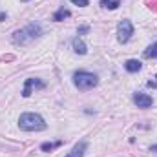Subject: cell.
<instances>
[{
	"instance_id": "6da1fadb",
	"label": "cell",
	"mask_w": 157,
	"mask_h": 157,
	"mask_svg": "<svg viewBox=\"0 0 157 157\" xmlns=\"http://www.w3.org/2000/svg\"><path fill=\"white\" fill-rule=\"evenodd\" d=\"M40 35H42V28H40V24L31 22V24H28L26 28L15 31L13 37H11V40H13V44H17V46H26V44H29L31 40L39 39Z\"/></svg>"
},
{
	"instance_id": "7a4b0ae2",
	"label": "cell",
	"mask_w": 157,
	"mask_h": 157,
	"mask_svg": "<svg viewBox=\"0 0 157 157\" xmlns=\"http://www.w3.org/2000/svg\"><path fill=\"white\" fill-rule=\"evenodd\" d=\"M18 126H20V130H24V132H42V130H46V121L40 117L39 113H22L20 119H18Z\"/></svg>"
},
{
	"instance_id": "3957f363",
	"label": "cell",
	"mask_w": 157,
	"mask_h": 157,
	"mask_svg": "<svg viewBox=\"0 0 157 157\" xmlns=\"http://www.w3.org/2000/svg\"><path fill=\"white\" fill-rule=\"evenodd\" d=\"M73 84L78 90H91L99 84V78L95 73H90V71H77L73 75Z\"/></svg>"
},
{
	"instance_id": "277c9868",
	"label": "cell",
	"mask_w": 157,
	"mask_h": 157,
	"mask_svg": "<svg viewBox=\"0 0 157 157\" xmlns=\"http://www.w3.org/2000/svg\"><path fill=\"white\" fill-rule=\"evenodd\" d=\"M133 35V24L130 20H121L117 26V40L121 44H126Z\"/></svg>"
},
{
	"instance_id": "5b68a950",
	"label": "cell",
	"mask_w": 157,
	"mask_h": 157,
	"mask_svg": "<svg viewBox=\"0 0 157 157\" xmlns=\"http://www.w3.org/2000/svg\"><path fill=\"white\" fill-rule=\"evenodd\" d=\"M133 102L137 104V108H150V106L154 104L152 97L146 95V93H141V91H137V93L133 95Z\"/></svg>"
},
{
	"instance_id": "8992f818",
	"label": "cell",
	"mask_w": 157,
	"mask_h": 157,
	"mask_svg": "<svg viewBox=\"0 0 157 157\" xmlns=\"http://www.w3.org/2000/svg\"><path fill=\"white\" fill-rule=\"evenodd\" d=\"M31 88H44V82H40L37 78H28L22 95H24V97H29V95H31Z\"/></svg>"
},
{
	"instance_id": "52a82bcc",
	"label": "cell",
	"mask_w": 157,
	"mask_h": 157,
	"mask_svg": "<svg viewBox=\"0 0 157 157\" xmlns=\"http://www.w3.org/2000/svg\"><path fill=\"white\" fill-rule=\"evenodd\" d=\"M86 148H88V144L82 141V143L75 144V146L71 148V152H70V154H68L66 157H84V152H86Z\"/></svg>"
},
{
	"instance_id": "ba28073f",
	"label": "cell",
	"mask_w": 157,
	"mask_h": 157,
	"mask_svg": "<svg viewBox=\"0 0 157 157\" xmlns=\"http://www.w3.org/2000/svg\"><path fill=\"white\" fill-rule=\"evenodd\" d=\"M124 68H126V71H130V73H135V71H139V70L143 68V64H141L139 60H135V59H130V60H126Z\"/></svg>"
},
{
	"instance_id": "9c48e42d",
	"label": "cell",
	"mask_w": 157,
	"mask_h": 157,
	"mask_svg": "<svg viewBox=\"0 0 157 157\" xmlns=\"http://www.w3.org/2000/svg\"><path fill=\"white\" fill-rule=\"evenodd\" d=\"M73 49H75V53H78V55H86V51H88V48H86V44H84L82 39L73 40Z\"/></svg>"
},
{
	"instance_id": "30bf717a",
	"label": "cell",
	"mask_w": 157,
	"mask_h": 157,
	"mask_svg": "<svg viewBox=\"0 0 157 157\" xmlns=\"http://www.w3.org/2000/svg\"><path fill=\"white\" fill-rule=\"evenodd\" d=\"M71 13H70V9H64V7H60L55 15H53V20L55 22H60V20H64V18H68Z\"/></svg>"
},
{
	"instance_id": "8fae6325",
	"label": "cell",
	"mask_w": 157,
	"mask_h": 157,
	"mask_svg": "<svg viewBox=\"0 0 157 157\" xmlns=\"http://www.w3.org/2000/svg\"><path fill=\"white\" fill-rule=\"evenodd\" d=\"M144 57L146 59H157V42H154L152 46H148L144 49Z\"/></svg>"
},
{
	"instance_id": "7c38bea8",
	"label": "cell",
	"mask_w": 157,
	"mask_h": 157,
	"mask_svg": "<svg viewBox=\"0 0 157 157\" xmlns=\"http://www.w3.org/2000/svg\"><path fill=\"white\" fill-rule=\"evenodd\" d=\"M121 0H101V6L106 7V9H117Z\"/></svg>"
},
{
	"instance_id": "4fadbf2b",
	"label": "cell",
	"mask_w": 157,
	"mask_h": 157,
	"mask_svg": "<svg viewBox=\"0 0 157 157\" xmlns=\"http://www.w3.org/2000/svg\"><path fill=\"white\" fill-rule=\"evenodd\" d=\"M60 144H62L60 141H57V143H42L40 150H42V152H51L53 148H57V146H60Z\"/></svg>"
},
{
	"instance_id": "5bb4252c",
	"label": "cell",
	"mask_w": 157,
	"mask_h": 157,
	"mask_svg": "<svg viewBox=\"0 0 157 157\" xmlns=\"http://www.w3.org/2000/svg\"><path fill=\"white\" fill-rule=\"evenodd\" d=\"M75 6H78V7H86L88 4H90V0H71Z\"/></svg>"
},
{
	"instance_id": "9a60e30c",
	"label": "cell",
	"mask_w": 157,
	"mask_h": 157,
	"mask_svg": "<svg viewBox=\"0 0 157 157\" xmlns=\"http://www.w3.org/2000/svg\"><path fill=\"white\" fill-rule=\"evenodd\" d=\"M86 31H88V26H82V28L78 29V33H86Z\"/></svg>"
},
{
	"instance_id": "2e32d148",
	"label": "cell",
	"mask_w": 157,
	"mask_h": 157,
	"mask_svg": "<svg viewBox=\"0 0 157 157\" xmlns=\"http://www.w3.org/2000/svg\"><path fill=\"white\" fill-rule=\"evenodd\" d=\"M150 152H155L157 154V144H152V146H150Z\"/></svg>"
},
{
	"instance_id": "e0dca14e",
	"label": "cell",
	"mask_w": 157,
	"mask_h": 157,
	"mask_svg": "<svg viewBox=\"0 0 157 157\" xmlns=\"http://www.w3.org/2000/svg\"><path fill=\"white\" fill-rule=\"evenodd\" d=\"M2 20H6V13H0V22Z\"/></svg>"
},
{
	"instance_id": "ac0fdd59",
	"label": "cell",
	"mask_w": 157,
	"mask_h": 157,
	"mask_svg": "<svg viewBox=\"0 0 157 157\" xmlns=\"http://www.w3.org/2000/svg\"><path fill=\"white\" fill-rule=\"evenodd\" d=\"M155 80H157V75H155Z\"/></svg>"
},
{
	"instance_id": "d6986e66",
	"label": "cell",
	"mask_w": 157,
	"mask_h": 157,
	"mask_svg": "<svg viewBox=\"0 0 157 157\" xmlns=\"http://www.w3.org/2000/svg\"><path fill=\"white\" fill-rule=\"evenodd\" d=\"M24 2H28V0H24Z\"/></svg>"
}]
</instances>
